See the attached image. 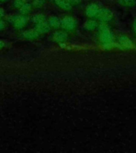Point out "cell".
<instances>
[{"instance_id":"obj_15","label":"cell","mask_w":136,"mask_h":153,"mask_svg":"<svg viewBox=\"0 0 136 153\" xmlns=\"http://www.w3.org/2000/svg\"><path fill=\"white\" fill-rule=\"evenodd\" d=\"M32 7H33L32 4L29 3V2H26V4H24L22 7L19 8V13H20V14H22V15H27L29 13H30Z\"/></svg>"},{"instance_id":"obj_10","label":"cell","mask_w":136,"mask_h":153,"mask_svg":"<svg viewBox=\"0 0 136 153\" xmlns=\"http://www.w3.org/2000/svg\"><path fill=\"white\" fill-rule=\"evenodd\" d=\"M119 6L126 9H132L136 7V0H115Z\"/></svg>"},{"instance_id":"obj_14","label":"cell","mask_w":136,"mask_h":153,"mask_svg":"<svg viewBox=\"0 0 136 153\" xmlns=\"http://www.w3.org/2000/svg\"><path fill=\"white\" fill-rule=\"evenodd\" d=\"M31 21H32V22L34 25H37V24L41 23L43 22L47 21V19H46V16H45V14H35L31 17Z\"/></svg>"},{"instance_id":"obj_2","label":"cell","mask_w":136,"mask_h":153,"mask_svg":"<svg viewBox=\"0 0 136 153\" xmlns=\"http://www.w3.org/2000/svg\"><path fill=\"white\" fill-rule=\"evenodd\" d=\"M96 19L101 23L110 24L115 20V14L112 9L108 7H101Z\"/></svg>"},{"instance_id":"obj_7","label":"cell","mask_w":136,"mask_h":153,"mask_svg":"<svg viewBox=\"0 0 136 153\" xmlns=\"http://www.w3.org/2000/svg\"><path fill=\"white\" fill-rule=\"evenodd\" d=\"M51 39L56 43H64L69 39V35L64 30H57L52 34Z\"/></svg>"},{"instance_id":"obj_19","label":"cell","mask_w":136,"mask_h":153,"mask_svg":"<svg viewBox=\"0 0 136 153\" xmlns=\"http://www.w3.org/2000/svg\"><path fill=\"white\" fill-rule=\"evenodd\" d=\"M68 2L72 5V6H75V5H78L81 2V0H67Z\"/></svg>"},{"instance_id":"obj_9","label":"cell","mask_w":136,"mask_h":153,"mask_svg":"<svg viewBox=\"0 0 136 153\" xmlns=\"http://www.w3.org/2000/svg\"><path fill=\"white\" fill-rule=\"evenodd\" d=\"M39 35H40V33H38V30L35 28L26 30L23 31L22 33H21L22 38L26 39V40H33V39L38 38Z\"/></svg>"},{"instance_id":"obj_16","label":"cell","mask_w":136,"mask_h":153,"mask_svg":"<svg viewBox=\"0 0 136 153\" xmlns=\"http://www.w3.org/2000/svg\"><path fill=\"white\" fill-rule=\"evenodd\" d=\"M26 2H28V0H14V7L17 9H19L24 4H26Z\"/></svg>"},{"instance_id":"obj_17","label":"cell","mask_w":136,"mask_h":153,"mask_svg":"<svg viewBox=\"0 0 136 153\" xmlns=\"http://www.w3.org/2000/svg\"><path fill=\"white\" fill-rule=\"evenodd\" d=\"M45 2H46V0H33L32 6L37 7V8H39V7H41L42 6H44L45 4Z\"/></svg>"},{"instance_id":"obj_22","label":"cell","mask_w":136,"mask_h":153,"mask_svg":"<svg viewBox=\"0 0 136 153\" xmlns=\"http://www.w3.org/2000/svg\"><path fill=\"white\" fill-rule=\"evenodd\" d=\"M5 45H6V44H5V43L3 42H2V41L0 40V49H2V48L4 47Z\"/></svg>"},{"instance_id":"obj_3","label":"cell","mask_w":136,"mask_h":153,"mask_svg":"<svg viewBox=\"0 0 136 153\" xmlns=\"http://www.w3.org/2000/svg\"><path fill=\"white\" fill-rule=\"evenodd\" d=\"M7 21L18 29L23 28L28 22V17L22 14H9L7 16Z\"/></svg>"},{"instance_id":"obj_4","label":"cell","mask_w":136,"mask_h":153,"mask_svg":"<svg viewBox=\"0 0 136 153\" xmlns=\"http://www.w3.org/2000/svg\"><path fill=\"white\" fill-rule=\"evenodd\" d=\"M77 26V21L72 16L66 15L61 19V28L65 31L74 30Z\"/></svg>"},{"instance_id":"obj_12","label":"cell","mask_w":136,"mask_h":153,"mask_svg":"<svg viewBox=\"0 0 136 153\" xmlns=\"http://www.w3.org/2000/svg\"><path fill=\"white\" fill-rule=\"evenodd\" d=\"M55 4L63 10L69 11L72 9V6L67 0H54Z\"/></svg>"},{"instance_id":"obj_21","label":"cell","mask_w":136,"mask_h":153,"mask_svg":"<svg viewBox=\"0 0 136 153\" xmlns=\"http://www.w3.org/2000/svg\"><path fill=\"white\" fill-rule=\"evenodd\" d=\"M5 14H6V13H5L4 9H2V8L0 7V19H2V18H4Z\"/></svg>"},{"instance_id":"obj_1","label":"cell","mask_w":136,"mask_h":153,"mask_svg":"<svg viewBox=\"0 0 136 153\" xmlns=\"http://www.w3.org/2000/svg\"><path fill=\"white\" fill-rule=\"evenodd\" d=\"M97 40L105 48H110L115 44V34L109 24L99 23L97 30Z\"/></svg>"},{"instance_id":"obj_20","label":"cell","mask_w":136,"mask_h":153,"mask_svg":"<svg viewBox=\"0 0 136 153\" xmlns=\"http://www.w3.org/2000/svg\"><path fill=\"white\" fill-rule=\"evenodd\" d=\"M6 27V23H5V22L2 19H0V30H2L3 29H5Z\"/></svg>"},{"instance_id":"obj_13","label":"cell","mask_w":136,"mask_h":153,"mask_svg":"<svg viewBox=\"0 0 136 153\" xmlns=\"http://www.w3.org/2000/svg\"><path fill=\"white\" fill-rule=\"evenodd\" d=\"M47 22L51 28H61V19L57 16H50L47 19Z\"/></svg>"},{"instance_id":"obj_8","label":"cell","mask_w":136,"mask_h":153,"mask_svg":"<svg viewBox=\"0 0 136 153\" xmlns=\"http://www.w3.org/2000/svg\"><path fill=\"white\" fill-rule=\"evenodd\" d=\"M99 22L95 19H88L83 24V28L84 30L92 32L97 30L99 26Z\"/></svg>"},{"instance_id":"obj_23","label":"cell","mask_w":136,"mask_h":153,"mask_svg":"<svg viewBox=\"0 0 136 153\" xmlns=\"http://www.w3.org/2000/svg\"><path fill=\"white\" fill-rule=\"evenodd\" d=\"M5 1H7V0H0V2H5Z\"/></svg>"},{"instance_id":"obj_5","label":"cell","mask_w":136,"mask_h":153,"mask_svg":"<svg viewBox=\"0 0 136 153\" xmlns=\"http://www.w3.org/2000/svg\"><path fill=\"white\" fill-rule=\"evenodd\" d=\"M115 43L123 49H130L133 45V42L131 38L125 33H119L118 35H115Z\"/></svg>"},{"instance_id":"obj_18","label":"cell","mask_w":136,"mask_h":153,"mask_svg":"<svg viewBox=\"0 0 136 153\" xmlns=\"http://www.w3.org/2000/svg\"><path fill=\"white\" fill-rule=\"evenodd\" d=\"M131 30L134 36L136 38V17L133 18L132 22H131Z\"/></svg>"},{"instance_id":"obj_6","label":"cell","mask_w":136,"mask_h":153,"mask_svg":"<svg viewBox=\"0 0 136 153\" xmlns=\"http://www.w3.org/2000/svg\"><path fill=\"white\" fill-rule=\"evenodd\" d=\"M101 6L95 2H91L85 7L84 13L88 19H95L97 18Z\"/></svg>"},{"instance_id":"obj_11","label":"cell","mask_w":136,"mask_h":153,"mask_svg":"<svg viewBox=\"0 0 136 153\" xmlns=\"http://www.w3.org/2000/svg\"><path fill=\"white\" fill-rule=\"evenodd\" d=\"M34 28L38 30V32L40 34H44V33H47L48 32H50L51 27H50V26L48 23V22L45 21L41 22V23L35 25Z\"/></svg>"}]
</instances>
